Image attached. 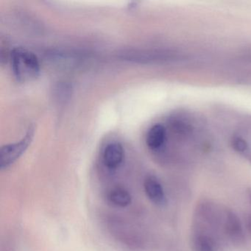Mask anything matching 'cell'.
Returning <instances> with one entry per match:
<instances>
[{
  "mask_svg": "<svg viewBox=\"0 0 251 251\" xmlns=\"http://www.w3.org/2000/svg\"><path fill=\"white\" fill-rule=\"evenodd\" d=\"M72 93V88L67 83H60L55 89V95L60 102H64L70 98Z\"/></svg>",
  "mask_w": 251,
  "mask_h": 251,
  "instance_id": "cell-9",
  "label": "cell"
},
{
  "mask_svg": "<svg viewBox=\"0 0 251 251\" xmlns=\"http://www.w3.org/2000/svg\"><path fill=\"white\" fill-rule=\"evenodd\" d=\"M35 128L29 127L25 136L15 143L4 145L0 151V169L8 168L17 161L27 151L34 137Z\"/></svg>",
  "mask_w": 251,
  "mask_h": 251,
  "instance_id": "cell-2",
  "label": "cell"
},
{
  "mask_svg": "<svg viewBox=\"0 0 251 251\" xmlns=\"http://www.w3.org/2000/svg\"><path fill=\"white\" fill-rule=\"evenodd\" d=\"M125 157V151L123 145L118 142L108 144L103 151L102 161L105 167L114 170L120 167Z\"/></svg>",
  "mask_w": 251,
  "mask_h": 251,
  "instance_id": "cell-4",
  "label": "cell"
},
{
  "mask_svg": "<svg viewBox=\"0 0 251 251\" xmlns=\"http://www.w3.org/2000/svg\"><path fill=\"white\" fill-rule=\"evenodd\" d=\"M195 251H215L214 239L208 235L197 232L194 236Z\"/></svg>",
  "mask_w": 251,
  "mask_h": 251,
  "instance_id": "cell-8",
  "label": "cell"
},
{
  "mask_svg": "<svg viewBox=\"0 0 251 251\" xmlns=\"http://www.w3.org/2000/svg\"><path fill=\"white\" fill-rule=\"evenodd\" d=\"M247 228L251 236V214L247 219Z\"/></svg>",
  "mask_w": 251,
  "mask_h": 251,
  "instance_id": "cell-11",
  "label": "cell"
},
{
  "mask_svg": "<svg viewBox=\"0 0 251 251\" xmlns=\"http://www.w3.org/2000/svg\"><path fill=\"white\" fill-rule=\"evenodd\" d=\"M249 199H250V201H251V190L250 191V192H249Z\"/></svg>",
  "mask_w": 251,
  "mask_h": 251,
  "instance_id": "cell-12",
  "label": "cell"
},
{
  "mask_svg": "<svg viewBox=\"0 0 251 251\" xmlns=\"http://www.w3.org/2000/svg\"><path fill=\"white\" fill-rule=\"evenodd\" d=\"M11 61L13 71L19 81H32L40 74L39 58L34 52L25 48H14L11 52Z\"/></svg>",
  "mask_w": 251,
  "mask_h": 251,
  "instance_id": "cell-1",
  "label": "cell"
},
{
  "mask_svg": "<svg viewBox=\"0 0 251 251\" xmlns=\"http://www.w3.org/2000/svg\"><path fill=\"white\" fill-rule=\"evenodd\" d=\"M145 193L150 200L155 204H162L165 200L164 189L155 176H148L144 183Z\"/></svg>",
  "mask_w": 251,
  "mask_h": 251,
  "instance_id": "cell-5",
  "label": "cell"
},
{
  "mask_svg": "<svg viewBox=\"0 0 251 251\" xmlns=\"http://www.w3.org/2000/svg\"><path fill=\"white\" fill-rule=\"evenodd\" d=\"M225 233L232 243L242 245L245 243V233L240 220L230 211H226L223 219Z\"/></svg>",
  "mask_w": 251,
  "mask_h": 251,
  "instance_id": "cell-3",
  "label": "cell"
},
{
  "mask_svg": "<svg viewBox=\"0 0 251 251\" xmlns=\"http://www.w3.org/2000/svg\"><path fill=\"white\" fill-rule=\"evenodd\" d=\"M167 138V130L164 126L156 124L152 126L147 134V145L151 150H158L164 145Z\"/></svg>",
  "mask_w": 251,
  "mask_h": 251,
  "instance_id": "cell-6",
  "label": "cell"
},
{
  "mask_svg": "<svg viewBox=\"0 0 251 251\" xmlns=\"http://www.w3.org/2000/svg\"><path fill=\"white\" fill-rule=\"evenodd\" d=\"M110 202L117 206L125 208L131 203L132 198L128 191L121 187L114 188L108 195Z\"/></svg>",
  "mask_w": 251,
  "mask_h": 251,
  "instance_id": "cell-7",
  "label": "cell"
},
{
  "mask_svg": "<svg viewBox=\"0 0 251 251\" xmlns=\"http://www.w3.org/2000/svg\"><path fill=\"white\" fill-rule=\"evenodd\" d=\"M233 148L238 152H245L248 149V144L240 137H235L232 141Z\"/></svg>",
  "mask_w": 251,
  "mask_h": 251,
  "instance_id": "cell-10",
  "label": "cell"
}]
</instances>
